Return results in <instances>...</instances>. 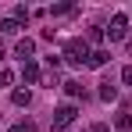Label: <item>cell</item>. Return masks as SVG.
Here are the masks:
<instances>
[{
	"label": "cell",
	"mask_w": 132,
	"mask_h": 132,
	"mask_svg": "<svg viewBox=\"0 0 132 132\" xmlns=\"http://www.w3.org/2000/svg\"><path fill=\"white\" fill-rule=\"evenodd\" d=\"M61 57H64L71 68H86L89 57H93V50H89L86 39H79V36H75V39H68V43H64V54H61Z\"/></svg>",
	"instance_id": "cell-1"
},
{
	"label": "cell",
	"mask_w": 132,
	"mask_h": 132,
	"mask_svg": "<svg viewBox=\"0 0 132 132\" xmlns=\"http://www.w3.org/2000/svg\"><path fill=\"white\" fill-rule=\"evenodd\" d=\"M129 14H121V11H118V14H114V18H111V25L107 29H104V36H107L111 43H121V39H125V36H129Z\"/></svg>",
	"instance_id": "cell-2"
},
{
	"label": "cell",
	"mask_w": 132,
	"mask_h": 132,
	"mask_svg": "<svg viewBox=\"0 0 132 132\" xmlns=\"http://www.w3.org/2000/svg\"><path fill=\"white\" fill-rule=\"evenodd\" d=\"M75 114H79V107L75 104H61V107L54 111V132H64L71 121H75Z\"/></svg>",
	"instance_id": "cell-3"
},
{
	"label": "cell",
	"mask_w": 132,
	"mask_h": 132,
	"mask_svg": "<svg viewBox=\"0 0 132 132\" xmlns=\"http://www.w3.org/2000/svg\"><path fill=\"white\" fill-rule=\"evenodd\" d=\"M32 54H36V43H32L29 36L14 43V57H22V64H25V61H32Z\"/></svg>",
	"instance_id": "cell-4"
},
{
	"label": "cell",
	"mask_w": 132,
	"mask_h": 132,
	"mask_svg": "<svg viewBox=\"0 0 132 132\" xmlns=\"http://www.w3.org/2000/svg\"><path fill=\"white\" fill-rule=\"evenodd\" d=\"M22 79L29 82V86H36V82L43 79V75H39V64H36V61H25L22 64Z\"/></svg>",
	"instance_id": "cell-5"
},
{
	"label": "cell",
	"mask_w": 132,
	"mask_h": 132,
	"mask_svg": "<svg viewBox=\"0 0 132 132\" xmlns=\"http://www.w3.org/2000/svg\"><path fill=\"white\" fill-rule=\"evenodd\" d=\"M29 100H32L29 89H14V93H11V104H14V107H29Z\"/></svg>",
	"instance_id": "cell-6"
},
{
	"label": "cell",
	"mask_w": 132,
	"mask_h": 132,
	"mask_svg": "<svg viewBox=\"0 0 132 132\" xmlns=\"http://www.w3.org/2000/svg\"><path fill=\"white\" fill-rule=\"evenodd\" d=\"M114 129H118V132H129V129H132V114H129V111L114 114Z\"/></svg>",
	"instance_id": "cell-7"
},
{
	"label": "cell",
	"mask_w": 132,
	"mask_h": 132,
	"mask_svg": "<svg viewBox=\"0 0 132 132\" xmlns=\"http://www.w3.org/2000/svg\"><path fill=\"white\" fill-rule=\"evenodd\" d=\"M107 61H111L107 50H93V57H89V64H86V68H104Z\"/></svg>",
	"instance_id": "cell-8"
},
{
	"label": "cell",
	"mask_w": 132,
	"mask_h": 132,
	"mask_svg": "<svg viewBox=\"0 0 132 132\" xmlns=\"http://www.w3.org/2000/svg\"><path fill=\"white\" fill-rule=\"evenodd\" d=\"M64 93H68V96H71V100H79V96H86V89L79 86L75 79H68V82H64Z\"/></svg>",
	"instance_id": "cell-9"
},
{
	"label": "cell",
	"mask_w": 132,
	"mask_h": 132,
	"mask_svg": "<svg viewBox=\"0 0 132 132\" xmlns=\"http://www.w3.org/2000/svg\"><path fill=\"white\" fill-rule=\"evenodd\" d=\"M100 100H118V89H114V82H100Z\"/></svg>",
	"instance_id": "cell-10"
},
{
	"label": "cell",
	"mask_w": 132,
	"mask_h": 132,
	"mask_svg": "<svg viewBox=\"0 0 132 132\" xmlns=\"http://www.w3.org/2000/svg\"><path fill=\"white\" fill-rule=\"evenodd\" d=\"M18 29H22V25L14 22V18H4V22H0V32H4V36H14Z\"/></svg>",
	"instance_id": "cell-11"
},
{
	"label": "cell",
	"mask_w": 132,
	"mask_h": 132,
	"mask_svg": "<svg viewBox=\"0 0 132 132\" xmlns=\"http://www.w3.org/2000/svg\"><path fill=\"white\" fill-rule=\"evenodd\" d=\"M29 14H32V11H29V7H25V4H18V7H14V14H11V18H14V22L22 25V22H29Z\"/></svg>",
	"instance_id": "cell-12"
},
{
	"label": "cell",
	"mask_w": 132,
	"mask_h": 132,
	"mask_svg": "<svg viewBox=\"0 0 132 132\" xmlns=\"http://www.w3.org/2000/svg\"><path fill=\"white\" fill-rule=\"evenodd\" d=\"M11 132H36V121H29V118H25V121H14Z\"/></svg>",
	"instance_id": "cell-13"
},
{
	"label": "cell",
	"mask_w": 132,
	"mask_h": 132,
	"mask_svg": "<svg viewBox=\"0 0 132 132\" xmlns=\"http://www.w3.org/2000/svg\"><path fill=\"white\" fill-rule=\"evenodd\" d=\"M14 79H18V75H14L11 68H0V86H14Z\"/></svg>",
	"instance_id": "cell-14"
},
{
	"label": "cell",
	"mask_w": 132,
	"mask_h": 132,
	"mask_svg": "<svg viewBox=\"0 0 132 132\" xmlns=\"http://www.w3.org/2000/svg\"><path fill=\"white\" fill-rule=\"evenodd\" d=\"M71 11H75V4H54V7H50L54 18H57V14H71Z\"/></svg>",
	"instance_id": "cell-15"
},
{
	"label": "cell",
	"mask_w": 132,
	"mask_h": 132,
	"mask_svg": "<svg viewBox=\"0 0 132 132\" xmlns=\"http://www.w3.org/2000/svg\"><path fill=\"white\" fill-rule=\"evenodd\" d=\"M100 39H104V29H89V39H86V43H100Z\"/></svg>",
	"instance_id": "cell-16"
},
{
	"label": "cell",
	"mask_w": 132,
	"mask_h": 132,
	"mask_svg": "<svg viewBox=\"0 0 132 132\" xmlns=\"http://www.w3.org/2000/svg\"><path fill=\"white\" fill-rule=\"evenodd\" d=\"M121 82H125V86H132V64L121 68Z\"/></svg>",
	"instance_id": "cell-17"
},
{
	"label": "cell",
	"mask_w": 132,
	"mask_h": 132,
	"mask_svg": "<svg viewBox=\"0 0 132 132\" xmlns=\"http://www.w3.org/2000/svg\"><path fill=\"white\" fill-rule=\"evenodd\" d=\"M89 132H111V129H107V125H104V121H96V125H93V129H89Z\"/></svg>",
	"instance_id": "cell-18"
},
{
	"label": "cell",
	"mask_w": 132,
	"mask_h": 132,
	"mask_svg": "<svg viewBox=\"0 0 132 132\" xmlns=\"http://www.w3.org/2000/svg\"><path fill=\"white\" fill-rule=\"evenodd\" d=\"M0 57H4V43H0Z\"/></svg>",
	"instance_id": "cell-19"
},
{
	"label": "cell",
	"mask_w": 132,
	"mask_h": 132,
	"mask_svg": "<svg viewBox=\"0 0 132 132\" xmlns=\"http://www.w3.org/2000/svg\"><path fill=\"white\" fill-rule=\"evenodd\" d=\"M129 46H132V39H129Z\"/></svg>",
	"instance_id": "cell-20"
}]
</instances>
